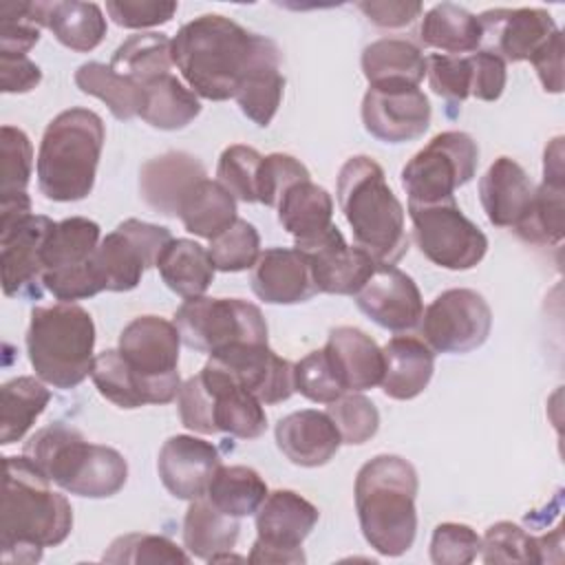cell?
Segmentation results:
<instances>
[{"instance_id":"1","label":"cell","mask_w":565,"mask_h":565,"mask_svg":"<svg viewBox=\"0 0 565 565\" xmlns=\"http://www.w3.org/2000/svg\"><path fill=\"white\" fill-rule=\"evenodd\" d=\"M51 483L24 455L4 457L0 505V558L4 563H38L44 547L68 539L73 508Z\"/></svg>"},{"instance_id":"2","label":"cell","mask_w":565,"mask_h":565,"mask_svg":"<svg viewBox=\"0 0 565 565\" xmlns=\"http://www.w3.org/2000/svg\"><path fill=\"white\" fill-rule=\"evenodd\" d=\"M263 42L265 35L252 33L225 15L205 13L177 31L172 62L196 97L225 102L236 95Z\"/></svg>"},{"instance_id":"3","label":"cell","mask_w":565,"mask_h":565,"mask_svg":"<svg viewBox=\"0 0 565 565\" xmlns=\"http://www.w3.org/2000/svg\"><path fill=\"white\" fill-rule=\"evenodd\" d=\"M417 470L399 455H377L355 475V512L366 543L382 556H402L415 543Z\"/></svg>"},{"instance_id":"4","label":"cell","mask_w":565,"mask_h":565,"mask_svg":"<svg viewBox=\"0 0 565 565\" xmlns=\"http://www.w3.org/2000/svg\"><path fill=\"white\" fill-rule=\"evenodd\" d=\"M335 194L358 247L391 265L408 252L404 207L375 159L349 157L338 172Z\"/></svg>"},{"instance_id":"5","label":"cell","mask_w":565,"mask_h":565,"mask_svg":"<svg viewBox=\"0 0 565 565\" xmlns=\"http://www.w3.org/2000/svg\"><path fill=\"white\" fill-rule=\"evenodd\" d=\"M22 455L75 497L106 499L117 494L128 479V463L119 450L90 444L77 428L62 422L35 430Z\"/></svg>"},{"instance_id":"6","label":"cell","mask_w":565,"mask_h":565,"mask_svg":"<svg viewBox=\"0 0 565 565\" xmlns=\"http://www.w3.org/2000/svg\"><path fill=\"white\" fill-rule=\"evenodd\" d=\"M106 139L104 121L88 108H68L55 115L42 135L35 174L49 201H82L93 192L97 163Z\"/></svg>"},{"instance_id":"7","label":"cell","mask_w":565,"mask_h":565,"mask_svg":"<svg viewBox=\"0 0 565 565\" xmlns=\"http://www.w3.org/2000/svg\"><path fill=\"white\" fill-rule=\"evenodd\" d=\"M95 322L75 302H55L31 309L26 353L35 375L55 388L79 386L93 369Z\"/></svg>"},{"instance_id":"8","label":"cell","mask_w":565,"mask_h":565,"mask_svg":"<svg viewBox=\"0 0 565 565\" xmlns=\"http://www.w3.org/2000/svg\"><path fill=\"white\" fill-rule=\"evenodd\" d=\"M177 406L181 424L201 435L227 433L238 439H256L267 428L265 404L212 358L181 384Z\"/></svg>"},{"instance_id":"9","label":"cell","mask_w":565,"mask_h":565,"mask_svg":"<svg viewBox=\"0 0 565 565\" xmlns=\"http://www.w3.org/2000/svg\"><path fill=\"white\" fill-rule=\"evenodd\" d=\"M174 322L159 316H139L119 333V353L135 373L143 404H170L181 391L179 349Z\"/></svg>"},{"instance_id":"10","label":"cell","mask_w":565,"mask_h":565,"mask_svg":"<svg viewBox=\"0 0 565 565\" xmlns=\"http://www.w3.org/2000/svg\"><path fill=\"white\" fill-rule=\"evenodd\" d=\"M172 322L181 342L196 353L214 355L241 342L267 344L263 311L243 298H188Z\"/></svg>"},{"instance_id":"11","label":"cell","mask_w":565,"mask_h":565,"mask_svg":"<svg viewBox=\"0 0 565 565\" xmlns=\"http://www.w3.org/2000/svg\"><path fill=\"white\" fill-rule=\"evenodd\" d=\"M99 241V225L86 216L55 223L42 249V285L53 298L73 302L104 291L93 265Z\"/></svg>"},{"instance_id":"12","label":"cell","mask_w":565,"mask_h":565,"mask_svg":"<svg viewBox=\"0 0 565 565\" xmlns=\"http://www.w3.org/2000/svg\"><path fill=\"white\" fill-rule=\"evenodd\" d=\"M479 166L477 141L461 130L435 135L402 168V185L408 203H437L455 199V190L466 185Z\"/></svg>"},{"instance_id":"13","label":"cell","mask_w":565,"mask_h":565,"mask_svg":"<svg viewBox=\"0 0 565 565\" xmlns=\"http://www.w3.org/2000/svg\"><path fill=\"white\" fill-rule=\"evenodd\" d=\"M413 238L419 252L437 267L466 271L481 263L488 236L459 210L455 199L437 203H408Z\"/></svg>"},{"instance_id":"14","label":"cell","mask_w":565,"mask_h":565,"mask_svg":"<svg viewBox=\"0 0 565 565\" xmlns=\"http://www.w3.org/2000/svg\"><path fill=\"white\" fill-rule=\"evenodd\" d=\"M172 234L163 225L139 218L121 221L106 234L93 256L95 274L104 291H130L141 282L146 269L157 267Z\"/></svg>"},{"instance_id":"15","label":"cell","mask_w":565,"mask_h":565,"mask_svg":"<svg viewBox=\"0 0 565 565\" xmlns=\"http://www.w3.org/2000/svg\"><path fill=\"white\" fill-rule=\"evenodd\" d=\"M320 519L318 508L294 490L267 492L256 510V541L249 563H305L302 541Z\"/></svg>"},{"instance_id":"16","label":"cell","mask_w":565,"mask_h":565,"mask_svg":"<svg viewBox=\"0 0 565 565\" xmlns=\"http://www.w3.org/2000/svg\"><path fill=\"white\" fill-rule=\"evenodd\" d=\"M492 329V309L486 298L466 287L441 291L422 313V340L435 353H470Z\"/></svg>"},{"instance_id":"17","label":"cell","mask_w":565,"mask_h":565,"mask_svg":"<svg viewBox=\"0 0 565 565\" xmlns=\"http://www.w3.org/2000/svg\"><path fill=\"white\" fill-rule=\"evenodd\" d=\"M55 227L44 214H22L0 221L2 291L9 298L40 300L42 296V249Z\"/></svg>"},{"instance_id":"18","label":"cell","mask_w":565,"mask_h":565,"mask_svg":"<svg viewBox=\"0 0 565 565\" xmlns=\"http://www.w3.org/2000/svg\"><path fill=\"white\" fill-rule=\"evenodd\" d=\"M362 124L369 135L386 143L419 139L433 117L428 97L419 86H369L362 97Z\"/></svg>"},{"instance_id":"19","label":"cell","mask_w":565,"mask_h":565,"mask_svg":"<svg viewBox=\"0 0 565 565\" xmlns=\"http://www.w3.org/2000/svg\"><path fill=\"white\" fill-rule=\"evenodd\" d=\"M355 305L375 324L395 333L419 327L424 313L417 282L391 263H375L373 274L355 294Z\"/></svg>"},{"instance_id":"20","label":"cell","mask_w":565,"mask_h":565,"mask_svg":"<svg viewBox=\"0 0 565 565\" xmlns=\"http://www.w3.org/2000/svg\"><path fill=\"white\" fill-rule=\"evenodd\" d=\"M479 18L483 42H490L486 51L497 53L503 62H530L550 38L561 31L554 18L545 9H490Z\"/></svg>"},{"instance_id":"21","label":"cell","mask_w":565,"mask_h":565,"mask_svg":"<svg viewBox=\"0 0 565 565\" xmlns=\"http://www.w3.org/2000/svg\"><path fill=\"white\" fill-rule=\"evenodd\" d=\"M216 360L243 388H247L263 404L287 402L294 388V364L280 358L269 344H232L214 355Z\"/></svg>"},{"instance_id":"22","label":"cell","mask_w":565,"mask_h":565,"mask_svg":"<svg viewBox=\"0 0 565 565\" xmlns=\"http://www.w3.org/2000/svg\"><path fill=\"white\" fill-rule=\"evenodd\" d=\"M298 249H302L311 263L318 294L355 296L377 263L362 247L349 245L335 225L316 243Z\"/></svg>"},{"instance_id":"23","label":"cell","mask_w":565,"mask_h":565,"mask_svg":"<svg viewBox=\"0 0 565 565\" xmlns=\"http://www.w3.org/2000/svg\"><path fill=\"white\" fill-rule=\"evenodd\" d=\"M221 466L216 446L194 435H172L157 457V472L174 499L192 501L205 494L212 475Z\"/></svg>"},{"instance_id":"24","label":"cell","mask_w":565,"mask_h":565,"mask_svg":"<svg viewBox=\"0 0 565 565\" xmlns=\"http://www.w3.org/2000/svg\"><path fill=\"white\" fill-rule=\"evenodd\" d=\"M249 285L267 305H298L318 294L311 263L298 247H267L260 252Z\"/></svg>"},{"instance_id":"25","label":"cell","mask_w":565,"mask_h":565,"mask_svg":"<svg viewBox=\"0 0 565 565\" xmlns=\"http://www.w3.org/2000/svg\"><path fill=\"white\" fill-rule=\"evenodd\" d=\"M207 177L205 166L190 152L170 150L148 159L139 170V194L161 216H177L194 183Z\"/></svg>"},{"instance_id":"26","label":"cell","mask_w":565,"mask_h":565,"mask_svg":"<svg viewBox=\"0 0 565 565\" xmlns=\"http://www.w3.org/2000/svg\"><path fill=\"white\" fill-rule=\"evenodd\" d=\"M274 437L278 450L291 463L302 468L329 463L342 444L331 417L316 408H302L280 417L274 428Z\"/></svg>"},{"instance_id":"27","label":"cell","mask_w":565,"mask_h":565,"mask_svg":"<svg viewBox=\"0 0 565 565\" xmlns=\"http://www.w3.org/2000/svg\"><path fill=\"white\" fill-rule=\"evenodd\" d=\"M347 393H362L382 382L384 355L377 342L358 327H335L322 347Z\"/></svg>"},{"instance_id":"28","label":"cell","mask_w":565,"mask_h":565,"mask_svg":"<svg viewBox=\"0 0 565 565\" xmlns=\"http://www.w3.org/2000/svg\"><path fill=\"white\" fill-rule=\"evenodd\" d=\"M534 190L523 166L510 157H497L479 179L481 207L497 227L514 230L525 216Z\"/></svg>"},{"instance_id":"29","label":"cell","mask_w":565,"mask_h":565,"mask_svg":"<svg viewBox=\"0 0 565 565\" xmlns=\"http://www.w3.org/2000/svg\"><path fill=\"white\" fill-rule=\"evenodd\" d=\"M384 373L382 391L391 399H413L430 382L435 371V351L415 335H395L382 347Z\"/></svg>"},{"instance_id":"30","label":"cell","mask_w":565,"mask_h":565,"mask_svg":"<svg viewBox=\"0 0 565 565\" xmlns=\"http://www.w3.org/2000/svg\"><path fill=\"white\" fill-rule=\"evenodd\" d=\"M276 210L278 223L294 236L296 247L316 243L333 227V199L311 179L287 188L278 199Z\"/></svg>"},{"instance_id":"31","label":"cell","mask_w":565,"mask_h":565,"mask_svg":"<svg viewBox=\"0 0 565 565\" xmlns=\"http://www.w3.org/2000/svg\"><path fill=\"white\" fill-rule=\"evenodd\" d=\"M282 90L285 77L280 73V51L274 40L265 38L263 49L245 73L234 99L247 119L265 128L278 113Z\"/></svg>"},{"instance_id":"32","label":"cell","mask_w":565,"mask_h":565,"mask_svg":"<svg viewBox=\"0 0 565 565\" xmlns=\"http://www.w3.org/2000/svg\"><path fill=\"white\" fill-rule=\"evenodd\" d=\"M40 18L44 29H49L62 46L75 53H88L97 49L108 31L104 11L95 2H40Z\"/></svg>"},{"instance_id":"33","label":"cell","mask_w":565,"mask_h":565,"mask_svg":"<svg viewBox=\"0 0 565 565\" xmlns=\"http://www.w3.org/2000/svg\"><path fill=\"white\" fill-rule=\"evenodd\" d=\"M241 534V519L221 512L205 494L192 499L183 516V547L190 556L212 563L232 552Z\"/></svg>"},{"instance_id":"34","label":"cell","mask_w":565,"mask_h":565,"mask_svg":"<svg viewBox=\"0 0 565 565\" xmlns=\"http://www.w3.org/2000/svg\"><path fill=\"white\" fill-rule=\"evenodd\" d=\"M360 64L369 86H419L426 75L424 53L402 38H382L366 44Z\"/></svg>"},{"instance_id":"35","label":"cell","mask_w":565,"mask_h":565,"mask_svg":"<svg viewBox=\"0 0 565 565\" xmlns=\"http://www.w3.org/2000/svg\"><path fill=\"white\" fill-rule=\"evenodd\" d=\"M157 269L166 287L183 300L203 296L216 271L207 247L190 238H172L163 247Z\"/></svg>"},{"instance_id":"36","label":"cell","mask_w":565,"mask_h":565,"mask_svg":"<svg viewBox=\"0 0 565 565\" xmlns=\"http://www.w3.org/2000/svg\"><path fill=\"white\" fill-rule=\"evenodd\" d=\"M419 40L424 46L437 49L446 55H461L479 51L483 31L479 18L468 9L452 2H441L424 13Z\"/></svg>"},{"instance_id":"37","label":"cell","mask_w":565,"mask_h":565,"mask_svg":"<svg viewBox=\"0 0 565 565\" xmlns=\"http://www.w3.org/2000/svg\"><path fill=\"white\" fill-rule=\"evenodd\" d=\"M177 216L190 234L212 241L238 218L236 199L218 181L205 177L185 194Z\"/></svg>"},{"instance_id":"38","label":"cell","mask_w":565,"mask_h":565,"mask_svg":"<svg viewBox=\"0 0 565 565\" xmlns=\"http://www.w3.org/2000/svg\"><path fill=\"white\" fill-rule=\"evenodd\" d=\"M143 108L139 117L159 130H181L201 113L196 93L172 73H166L143 86Z\"/></svg>"},{"instance_id":"39","label":"cell","mask_w":565,"mask_h":565,"mask_svg":"<svg viewBox=\"0 0 565 565\" xmlns=\"http://www.w3.org/2000/svg\"><path fill=\"white\" fill-rule=\"evenodd\" d=\"M0 444L20 441L51 402V391L35 375H18L0 388Z\"/></svg>"},{"instance_id":"40","label":"cell","mask_w":565,"mask_h":565,"mask_svg":"<svg viewBox=\"0 0 565 565\" xmlns=\"http://www.w3.org/2000/svg\"><path fill=\"white\" fill-rule=\"evenodd\" d=\"M75 84L82 93L102 99L115 119L128 121L139 117L146 90L130 77L117 73L104 62H84L75 71Z\"/></svg>"},{"instance_id":"41","label":"cell","mask_w":565,"mask_h":565,"mask_svg":"<svg viewBox=\"0 0 565 565\" xmlns=\"http://www.w3.org/2000/svg\"><path fill=\"white\" fill-rule=\"evenodd\" d=\"M110 66L137 82L139 86L170 73L172 62V40L166 33H135L126 38L113 53Z\"/></svg>"},{"instance_id":"42","label":"cell","mask_w":565,"mask_h":565,"mask_svg":"<svg viewBox=\"0 0 565 565\" xmlns=\"http://www.w3.org/2000/svg\"><path fill=\"white\" fill-rule=\"evenodd\" d=\"M265 479L249 466H218L205 497L225 514L243 519L256 514L267 497Z\"/></svg>"},{"instance_id":"43","label":"cell","mask_w":565,"mask_h":565,"mask_svg":"<svg viewBox=\"0 0 565 565\" xmlns=\"http://www.w3.org/2000/svg\"><path fill=\"white\" fill-rule=\"evenodd\" d=\"M563 192L565 183L541 181L525 216L514 227V234L532 245H558L565 234Z\"/></svg>"},{"instance_id":"44","label":"cell","mask_w":565,"mask_h":565,"mask_svg":"<svg viewBox=\"0 0 565 565\" xmlns=\"http://www.w3.org/2000/svg\"><path fill=\"white\" fill-rule=\"evenodd\" d=\"M33 170V146L22 128H0V201L24 196Z\"/></svg>"},{"instance_id":"45","label":"cell","mask_w":565,"mask_h":565,"mask_svg":"<svg viewBox=\"0 0 565 565\" xmlns=\"http://www.w3.org/2000/svg\"><path fill=\"white\" fill-rule=\"evenodd\" d=\"M90 380L102 397L113 402L119 408H141L143 399L135 380L132 369L119 353V349H106L95 355Z\"/></svg>"},{"instance_id":"46","label":"cell","mask_w":565,"mask_h":565,"mask_svg":"<svg viewBox=\"0 0 565 565\" xmlns=\"http://www.w3.org/2000/svg\"><path fill=\"white\" fill-rule=\"evenodd\" d=\"M102 561L104 563H132V565H141V563L188 565L190 554L183 547H179L174 541H170L168 536L130 532V534L117 536L104 552Z\"/></svg>"},{"instance_id":"47","label":"cell","mask_w":565,"mask_h":565,"mask_svg":"<svg viewBox=\"0 0 565 565\" xmlns=\"http://www.w3.org/2000/svg\"><path fill=\"white\" fill-rule=\"evenodd\" d=\"M207 252L218 271H245L254 267L260 256L258 230L249 221L236 218L225 232L210 241Z\"/></svg>"},{"instance_id":"48","label":"cell","mask_w":565,"mask_h":565,"mask_svg":"<svg viewBox=\"0 0 565 565\" xmlns=\"http://www.w3.org/2000/svg\"><path fill=\"white\" fill-rule=\"evenodd\" d=\"M263 154L243 143L227 146L216 163V181L243 203H258V168Z\"/></svg>"},{"instance_id":"49","label":"cell","mask_w":565,"mask_h":565,"mask_svg":"<svg viewBox=\"0 0 565 565\" xmlns=\"http://www.w3.org/2000/svg\"><path fill=\"white\" fill-rule=\"evenodd\" d=\"M481 561L492 563H543L539 539L512 521L490 525L481 539Z\"/></svg>"},{"instance_id":"50","label":"cell","mask_w":565,"mask_h":565,"mask_svg":"<svg viewBox=\"0 0 565 565\" xmlns=\"http://www.w3.org/2000/svg\"><path fill=\"white\" fill-rule=\"evenodd\" d=\"M327 415L335 424L342 444L360 446L369 441L380 428V413L375 404L362 393H344L327 406Z\"/></svg>"},{"instance_id":"51","label":"cell","mask_w":565,"mask_h":565,"mask_svg":"<svg viewBox=\"0 0 565 565\" xmlns=\"http://www.w3.org/2000/svg\"><path fill=\"white\" fill-rule=\"evenodd\" d=\"M42 29L40 2L0 4V53L26 55L38 44Z\"/></svg>"},{"instance_id":"52","label":"cell","mask_w":565,"mask_h":565,"mask_svg":"<svg viewBox=\"0 0 565 565\" xmlns=\"http://www.w3.org/2000/svg\"><path fill=\"white\" fill-rule=\"evenodd\" d=\"M294 388L316 404H331L347 393L324 349L311 351L294 364Z\"/></svg>"},{"instance_id":"53","label":"cell","mask_w":565,"mask_h":565,"mask_svg":"<svg viewBox=\"0 0 565 565\" xmlns=\"http://www.w3.org/2000/svg\"><path fill=\"white\" fill-rule=\"evenodd\" d=\"M426 77L430 90L450 104H461L470 97L472 68L470 60L463 55L430 53L426 57Z\"/></svg>"},{"instance_id":"54","label":"cell","mask_w":565,"mask_h":565,"mask_svg":"<svg viewBox=\"0 0 565 565\" xmlns=\"http://www.w3.org/2000/svg\"><path fill=\"white\" fill-rule=\"evenodd\" d=\"M481 552V536L466 523H439L430 536V561L435 565H468Z\"/></svg>"},{"instance_id":"55","label":"cell","mask_w":565,"mask_h":565,"mask_svg":"<svg viewBox=\"0 0 565 565\" xmlns=\"http://www.w3.org/2000/svg\"><path fill=\"white\" fill-rule=\"evenodd\" d=\"M307 179H311V174L302 161L285 152H271L263 157L258 168V203L276 207L287 188Z\"/></svg>"},{"instance_id":"56","label":"cell","mask_w":565,"mask_h":565,"mask_svg":"<svg viewBox=\"0 0 565 565\" xmlns=\"http://www.w3.org/2000/svg\"><path fill=\"white\" fill-rule=\"evenodd\" d=\"M179 4L172 0H108V18L124 29H148L174 18Z\"/></svg>"},{"instance_id":"57","label":"cell","mask_w":565,"mask_h":565,"mask_svg":"<svg viewBox=\"0 0 565 565\" xmlns=\"http://www.w3.org/2000/svg\"><path fill=\"white\" fill-rule=\"evenodd\" d=\"M468 60L472 68L470 95L481 102H497L503 95V88L508 82L505 62L497 53L486 49L470 53Z\"/></svg>"},{"instance_id":"58","label":"cell","mask_w":565,"mask_h":565,"mask_svg":"<svg viewBox=\"0 0 565 565\" xmlns=\"http://www.w3.org/2000/svg\"><path fill=\"white\" fill-rule=\"evenodd\" d=\"M358 9L380 29H402L422 15L424 7L417 0H366Z\"/></svg>"},{"instance_id":"59","label":"cell","mask_w":565,"mask_h":565,"mask_svg":"<svg viewBox=\"0 0 565 565\" xmlns=\"http://www.w3.org/2000/svg\"><path fill=\"white\" fill-rule=\"evenodd\" d=\"M42 82L40 66L29 60V55H7L0 53V90L11 93H29Z\"/></svg>"},{"instance_id":"60","label":"cell","mask_w":565,"mask_h":565,"mask_svg":"<svg viewBox=\"0 0 565 565\" xmlns=\"http://www.w3.org/2000/svg\"><path fill=\"white\" fill-rule=\"evenodd\" d=\"M530 64L534 66L545 93H563V33L556 31Z\"/></svg>"},{"instance_id":"61","label":"cell","mask_w":565,"mask_h":565,"mask_svg":"<svg viewBox=\"0 0 565 565\" xmlns=\"http://www.w3.org/2000/svg\"><path fill=\"white\" fill-rule=\"evenodd\" d=\"M543 181L565 183L563 177V137H554L543 152Z\"/></svg>"}]
</instances>
